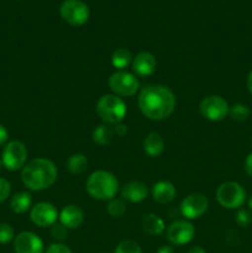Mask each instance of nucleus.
Instances as JSON below:
<instances>
[{
    "label": "nucleus",
    "mask_w": 252,
    "mask_h": 253,
    "mask_svg": "<svg viewBox=\"0 0 252 253\" xmlns=\"http://www.w3.org/2000/svg\"><path fill=\"white\" fill-rule=\"evenodd\" d=\"M137 104L143 116L153 121H162L172 115L177 100L167 86L147 85L138 94Z\"/></svg>",
    "instance_id": "f257e3e1"
},
{
    "label": "nucleus",
    "mask_w": 252,
    "mask_h": 253,
    "mask_svg": "<svg viewBox=\"0 0 252 253\" xmlns=\"http://www.w3.org/2000/svg\"><path fill=\"white\" fill-rule=\"evenodd\" d=\"M58 170L56 165L47 158L32 160L22 168L21 180L25 187L34 192L51 188L56 183Z\"/></svg>",
    "instance_id": "f03ea898"
},
{
    "label": "nucleus",
    "mask_w": 252,
    "mask_h": 253,
    "mask_svg": "<svg viewBox=\"0 0 252 253\" xmlns=\"http://www.w3.org/2000/svg\"><path fill=\"white\" fill-rule=\"evenodd\" d=\"M85 189L93 199L111 200L119 190L118 178L108 170H95L86 179Z\"/></svg>",
    "instance_id": "7ed1b4c3"
},
{
    "label": "nucleus",
    "mask_w": 252,
    "mask_h": 253,
    "mask_svg": "<svg viewBox=\"0 0 252 253\" xmlns=\"http://www.w3.org/2000/svg\"><path fill=\"white\" fill-rule=\"evenodd\" d=\"M96 114L104 124L116 125L123 123L127 114L125 101L115 94H105L96 103Z\"/></svg>",
    "instance_id": "20e7f679"
},
{
    "label": "nucleus",
    "mask_w": 252,
    "mask_h": 253,
    "mask_svg": "<svg viewBox=\"0 0 252 253\" xmlns=\"http://www.w3.org/2000/svg\"><path fill=\"white\" fill-rule=\"evenodd\" d=\"M216 200L225 209H240L246 202V190L236 182H225L216 189Z\"/></svg>",
    "instance_id": "39448f33"
},
{
    "label": "nucleus",
    "mask_w": 252,
    "mask_h": 253,
    "mask_svg": "<svg viewBox=\"0 0 252 253\" xmlns=\"http://www.w3.org/2000/svg\"><path fill=\"white\" fill-rule=\"evenodd\" d=\"M109 88L118 96H132L140 88L138 79L126 71H116L109 78Z\"/></svg>",
    "instance_id": "423d86ee"
},
{
    "label": "nucleus",
    "mask_w": 252,
    "mask_h": 253,
    "mask_svg": "<svg viewBox=\"0 0 252 253\" xmlns=\"http://www.w3.org/2000/svg\"><path fill=\"white\" fill-rule=\"evenodd\" d=\"M61 16L72 26H82L89 20V7L82 0H64L61 5Z\"/></svg>",
    "instance_id": "0eeeda50"
},
{
    "label": "nucleus",
    "mask_w": 252,
    "mask_h": 253,
    "mask_svg": "<svg viewBox=\"0 0 252 253\" xmlns=\"http://www.w3.org/2000/svg\"><path fill=\"white\" fill-rule=\"evenodd\" d=\"M27 148L21 141H10L2 150L1 162L6 169L19 170L26 166Z\"/></svg>",
    "instance_id": "6e6552de"
},
{
    "label": "nucleus",
    "mask_w": 252,
    "mask_h": 253,
    "mask_svg": "<svg viewBox=\"0 0 252 253\" xmlns=\"http://www.w3.org/2000/svg\"><path fill=\"white\" fill-rule=\"evenodd\" d=\"M199 111L204 119L209 121H221L229 115L230 106L225 99L219 95L205 96L199 105Z\"/></svg>",
    "instance_id": "1a4fd4ad"
},
{
    "label": "nucleus",
    "mask_w": 252,
    "mask_h": 253,
    "mask_svg": "<svg viewBox=\"0 0 252 253\" xmlns=\"http://www.w3.org/2000/svg\"><path fill=\"white\" fill-rule=\"evenodd\" d=\"M209 208V200L200 193H193L183 199L180 204V212L187 220H195L202 217Z\"/></svg>",
    "instance_id": "9d476101"
},
{
    "label": "nucleus",
    "mask_w": 252,
    "mask_h": 253,
    "mask_svg": "<svg viewBox=\"0 0 252 253\" xmlns=\"http://www.w3.org/2000/svg\"><path fill=\"white\" fill-rule=\"evenodd\" d=\"M195 235V227L187 220H177L167 229L168 241L175 246H184L189 244Z\"/></svg>",
    "instance_id": "9b49d317"
},
{
    "label": "nucleus",
    "mask_w": 252,
    "mask_h": 253,
    "mask_svg": "<svg viewBox=\"0 0 252 253\" xmlns=\"http://www.w3.org/2000/svg\"><path fill=\"white\" fill-rule=\"evenodd\" d=\"M30 219L36 226L48 227L57 222L58 211L53 204L47 202H40L31 208Z\"/></svg>",
    "instance_id": "f8f14e48"
},
{
    "label": "nucleus",
    "mask_w": 252,
    "mask_h": 253,
    "mask_svg": "<svg viewBox=\"0 0 252 253\" xmlns=\"http://www.w3.org/2000/svg\"><path fill=\"white\" fill-rule=\"evenodd\" d=\"M14 249L16 253H43L42 240L31 231H22L14 239Z\"/></svg>",
    "instance_id": "ddd939ff"
},
{
    "label": "nucleus",
    "mask_w": 252,
    "mask_h": 253,
    "mask_svg": "<svg viewBox=\"0 0 252 253\" xmlns=\"http://www.w3.org/2000/svg\"><path fill=\"white\" fill-rule=\"evenodd\" d=\"M59 222L67 229H78L84 221V212L78 205H66L58 214Z\"/></svg>",
    "instance_id": "4468645a"
},
{
    "label": "nucleus",
    "mask_w": 252,
    "mask_h": 253,
    "mask_svg": "<svg viewBox=\"0 0 252 253\" xmlns=\"http://www.w3.org/2000/svg\"><path fill=\"white\" fill-rule=\"evenodd\" d=\"M157 61L156 57L150 52H140L132 59V69L137 76L148 77L156 71Z\"/></svg>",
    "instance_id": "2eb2a0df"
},
{
    "label": "nucleus",
    "mask_w": 252,
    "mask_h": 253,
    "mask_svg": "<svg viewBox=\"0 0 252 253\" xmlns=\"http://www.w3.org/2000/svg\"><path fill=\"white\" fill-rule=\"evenodd\" d=\"M147 185L141 180H131L121 189V197L130 203H141L147 198Z\"/></svg>",
    "instance_id": "dca6fc26"
},
{
    "label": "nucleus",
    "mask_w": 252,
    "mask_h": 253,
    "mask_svg": "<svg viewBox=\"0 0 252 253\" xmlns=\"http://www.w3.org/2000/svg\"><path fill=\"white\" fill-rule=\"evenodd\" d=\"M177 189L174 184L168 180H160L152 187V198L158 204H169L174 200Z\"/></svg>",
    "instance_id": "f3484780"
},
{
    "label": "nucleus",
    "mask_w": 252,
    "mask_h": 253,
    "mask_svg": "<svg viewBox=\"0 0 252 253\" xmlns=\"http://www.w3.org/2000/svg\"><path fill=\"white\" fill-rule=\"evenodd\" d=\"M143 150H145L146 155L152 158L162 155L163 150H165V141H163L162 136L157 132L148 133L143 141Z\"/></svg>",
    "instance_id": "a211bd4d"
},
{
    "label": "nucleus",
    "mask_w": 252,
    "mask_h": 253,
    "mask_svg": "<svg viewBox=\"0 0 252 253\" xmlns=\"http://www.w3.org/2000/svg\"><path fill=\"white\" fill-rule=\"evenodd\" d=\"M143 231L150 236H160L165 232L166 225L163 220L156 214H148L142 220Z\"/></svg>",
    "instance_id": "6ab92c4d"
},
{
    "label": "nucleus",
    "mask_w": 252,
    "mask_h": 253,
    "mask_svg": "<svg viewBox=\"0 0 252 253\" xmlns=\"http://www.w3.org/2000/svg\"><path fill=\"white\" fill-rule=\"evenodd\" d=\"M10 208L15 214H25L32 208V197L27 192H19L10 200Z\"/></svg>",
    "instance_id": "aec40b11"
},
{
    "label": "nucleus",
    "mask_w": 252,
    "mask_h": 253,
    "mask_svg": "<svg viewBox=\"0 0 252 253\" xmlns=\"http://www.w3.org/2000/svg\"><path fill=\"white\" fill-rule=\"evenodd\" d=\"M114 136H115V131L111 127V125L103 124L94 128L91 137L98 146H108L114 140Z\"/></svg>",
    "instance_id": "412c9836"
},
{
    "label": "nucleus",
    "mask_w": 252,
    "mask_h": 253,
    "mask_svg": "<svg viewBox=\"0 0 252 253\" xmlns=\"http://www.w3.org/2000/svg\"><path fill=\"white\" fill-rule=\"evenodd\" d=\"M88 158L83 153H74L67 161V169L74 175L83 174L88 169Z\"/></svg>",
    "instance_id": "4be33fe9"
},
{
    "label": "nucleus",
    "mask_w": 252,
    "mask_h": 253,
    "mask_svg": "<svg viewBox=\"0 0 252 253\" xmlns=\"http://www.w3.org/2000/svg\"><path fill=\"white\" fill-rule=\"evenodd\" d=\"M132 59V54L127 48H119L111 56V64L119 71H124V68H126Z\"/></svg>",
    "instance_id": "5701e85b"
},
{
    "label": "nucleus",
    "mask_w": 252,
    "mask_h": 253,
    "mask_svg": "<svg viewBox=\"0 0 252 253\" xmlns=\"http://www.w3.org/2000/svg\"><path fill=\"white\" fill-rule=\"evenodd\" d=\"M106 211L113 219H121L126 212V205L124 200L114 198V199L109 200L108 205H106Z\"/></svg>",
    "instance_id": "b1692460"
},
{
    "label": "nucleus",
    "mask_w": 252,
    "mask_h": 253,
    "mask_svg": "<svg viewBox=\"0 0 252 253\" xmlns=\"http://www.w3.org/2000/svg\"><path fill=\"white\" fill-rule=\"evenodd\" d=\"M250 109L247 108L244 104H235L230 108L229 115L232 120L237 121V123H242V121H246L250 118Z\"/></svg>",
    "instance_id": "393cba45"
},
{
    "label": "nucleus",
    "mask_w": 252,
    "mask_h": 253,
    "mask_svg": "<svg viewBox=\"0 0 252 253\" xmlns=\"http://www.w3.org/2000/svg\"><path fill=\"white\" fill-rule=\"evenodd\" d=\"M114 253H142L140 245L132 240H124L116 246Z\"/></svg>",
    "instance_id": "a878e982"
},
{
    "label": "nucleus",
    "mask_w": 252,
    "mask_h": 253,
    "mask_svg": "<svg viewBox=\"0 0 252 253\" xmlns=\"http://www.w3.org/2000/svg\"><path fill=\"white\" fill-rule=\"evenodd\" d=\"M51 235L57 242L61 244V242L66 241L67 237H68V229H67L66 226H63L61 222H59V224L56 222V224L51 226Z\"/></svg>",
    "instance_id": "bb28decb"
},
{
    "label": "nucleus",
    "mask_w": 252,
    "mask_h": 253,
    "mask_svg": "<svg viewBox=\"0 0 252 253\" xmlns=\"http://www.w3.org/2000/svg\"><path fill=\"white\" fill-rule=\"evenodd\" d=\"M15 239L14 229L9 224H0V244H9Z\"/></svg>",
    "instance_id": "cd10ccee"
},
{
    "label": "nucleus",
    "mask_w": 252,
    "mask_h": 253,
    "mask_svg": "<svg viewBox=\"0 0 252 253\" xmlns=\"http://www.w3.org/2000/svg\"><path fill=\"white\" fill-rule=\"evenodd\" d=\"M235 220H236V224L241 227H246L251 224L252 217L251 214H250L247 210L239 209L236 212V216H235Z\"/></svg>",
    "instance_id": "c85d7f7f"
},
{
    "label": "nucleus",
    "mask_w": 252,
    "mask_h": 253,
    "mask_svg": "<svg viewBox=\"0 0 252 253\" xmlns=\"http://www.w3.org/2000/svg\"><path fill=\"white\" fill-rule=\"evenodd\" d=\"M10 192H11V185H10L9 180L5 178H0V203L5 202L9 198Z\"/></svg>",
    "instance_id": "c756f323"
},
{
    "label": "nucleus",
    "mask_w": 252,
    "mask_h": 253,
    "mask_svg": "<svg viewBox=\"0 0 252 253\" xmlns=\"http://www.w3.org/2000/svg\"><path fill=\"white\" fill-rule=\"evenodd\" d=\"M46 253H73V252H72V250L69 249L68 246H66L64 244L56 242V244H52L47 247Z\"/></svg>",
    "instance_id": "7c9ffc66"
},
{
    "label": "nucleus",
    "mask_w": 252,
    "mask_h": 253,
    "mask_svg": "<svg viewBox=\"0 0 252 253\" xmlns=\"http://www.w3.org/2000/svg\"><path fill=\"white\" fill-rule=\"evenodd\" d=\"M114 131H115V135H118L119 137H123V136L126 135V132H127V126L123 123L116 124V125L114 126Z\"/></svg>",
    "instance_id": "2f4dec72"
},
{
    "label": "nucleus",
    "mask_w": 252,
    "mask_h": 253,
    "mask_svg": "<svg viewBox=\"0 0 252 253\" xmlns=\"http://www.w3.org/2000/svg\"><path fill=\"white\" fill-rule=\"evenodd\" d=\"M245 170H246L247 174L252 178V152L245 160Z\"/></svg>",
    "instance_id": "473e14b6"
},
{
    "label": "nucleus",
    "mask_w": 252,
    "mask_h": 253,
    "mask_svg": "<svg viewBox=\"0 0 252 253\" xmlns=\"http://www.w3.org/2000/svg\"><path fill=\"white\" fill-rule=\"evenodd\" d=\"M7 138H9V132L4 126L0 125V146L5 145L7 142Z\"/></svg>",
    "instance_id": "72a5a7b5"
},
{
    "label": "nucleus",
    "mask_w": 252,
    "mask_h": 253,
    "mask_svg": "<svg viewBox=\"0 0 252 253\" xmlns=\"http://www.w3.org/2000/svg\"><path fill=\"white\" fill-rule=\"evenodd\" d=\"M187 253H207V251L200 246H193L188 250Z\"/></svg>",
    "instance_id": "f704fd0d"
},
{
    "label": "nucleus",
    "mask_w": 252,
    "mask_h": 253,
    "mask_svg": "<svg viewBox=\"0 0 252 253\" xmlns=\"http://www.w3.org/2000/svg\"><path fill=\"white\" fill-rule=\"evenodd\" d=\"M156 253H175V252L170 246H162L158 249V251Z\"/></svg>",
    "instance_id": "c9c22d12"
},
{
    "label": "nucleus",
    "mask_w": 252,
    "mask_h": 253,
    "mask_svg": "<svg viewBox=\"0 0 252 253\" xmlns=\"http://www.w3.org/2000/svg\"><path fill=\"white\" fill-rule=\"evenodd\" d=\"M247 89H249L250 94L252 95V71L247 76Z\"/></svg>",
    "instance_id": "e433bc0d"
},
{
    "label": "nucleus",
    "mask_w": 252,
    "mask_h": 253,
    "mask_svg": "<svg viewBox=\"0 0 252 253\" xmlns=\"http://www.w3.org/2000/svg\"><path fill=\"white\" fill-rule=\"evenodd\" d=\"M249 207H250V209L252 210V195L250 197V199H249Z\"/></svg>",
    "instance_id": "4c0bfd02"
},
{
    "label": "nucleus",
    "mask_w": 252,
    "mask_h": 253,
    "mask_svg": "<svg viewBox=\"0 0 252 253\" xmlns=\"http://www.w3.org/2000/svg\"><path fill=\"white\" fill-rule=\"evenodd\" d=\"M1 167H2V162H1V160H0V170H1Z\"/></svg>",
    "instance_id": "58836bf2"
},
{
    "label": "nucleus",
    "mask_w": 252,
    "mask_h": 253,
    "mask_svg": "<svg viewBox=\"0 0 252 253\" xmlns=\"http://www.w3.org/2000/svg\"><path fill=\"white\" fill-rule=\"evenodd\" d=\"M250 143H251V148H252V137H251V142H250Z\"/></svg>",
    "instance_id": "ea45409f"
}]
</instances>
